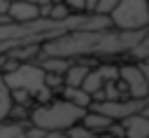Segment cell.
<instances>
[{
  "instance_id": "5bb4252c",
  "label": "cell",
  "mask_w": 149,
  "mask_h": 138,
  "mask_svg": "<svg viewBox=\"0 0 149 138\" xmlns=\"http://www.w3.org/2000/svg\"><path fill=\"white\" fill-rule=\"evenodd\" d=\"M70 14H74L65 2H54V5H49V9H47V19H51V21H65Z\"/></svg>"
},
{
  "instance_id": "d6986e66",
  "label": "cell",
  "mask_w": 149,
  "mask_h": 138,
  "mask_svg": "<svg viewBox=\"0 0 149 138\" xmlns=\"http://www.w3.org/2000/svg\"><path fill=\"white\" fill-rule=\"evenodd\" d=\"M9 2H30V5H37V7L49 5V0H9Z\"/></svg>"
},
{
  "instance_id": "52a82bcc",
  "label": "cell",
  "mask_w": 149,
  "mask_h": 138,
  "mask_svg": "<svg viewBox=\"0 0 149 138\" xmlns=\"http://www.w3.org/2000/svg\"><path fill=\"white\" fill-rule=\"evenodd\" d=\"M123 129V138H149V117L137 112L119 122Z\"/></svg>"
},
{
  "instance_id": "7c38bea8",
  "label": "cell",
  "mask_w": 149,
  "mask_h": 138,
  "mask_svg": "<svg viewBox=\"0 0 149 138\" xmlns=\"http://www.w3.org/2000/svg\"><path fill=\"white\" fill-rule=\"evenodd\" d=\"M12 108H14V103H12L9 89L5 87L2 75H0V122H7V119L12 117Z\"/></svg>"
},
{
  "instance_id": "ac0fdd59",
  "label": "cell",
  "mask_w": 149,
  "mask_h": 138,
  "mask_svg": "<svg viewBox=\"0 0 149 138\" xmlns=\"http://www.w3.org/2000/svg\"><path fill=\"white\" fill-rule=\"evenodd\" d=\"M63 2L77 14V12H84V2H86V0H63Z\"/></svg>"
},
{
  "instance_id": "9c48e42d",
  "label": "cell",
  "mask_w": 149,
  "mask_h": 138,
  "mask_svg": "<svg viewBox=\"0 0 149 138\" xmlns=\"http://www.w3.org/2000/svg\"><path fill=\"white\" fill-rule=\"evenodd\" d=\"M88 70H91L88 61H72L70 68L63 73V87H81Z\"/></svg>"
},
{
  "instance_id": "ffe728a7",
  "label": "cell",
  "mask_w": 149,
  "mask_h": 138,
  "mask_svg": "<svg viewBox=\"0 0 149 138\" xmlns=\"http://www.w3.org/2000/svg\"><path fill=\"white\" fill-rule=\"evenodd\" d=\"M7 7H9V0H0V16L7 14Z\"/></svg>"
},
{
  "instance_id": "9a60e30c",
  "label": "cell",
  "mask_w": 149,
  "mask_h": 138,
  "mask_svg": "<svg viewBox=\"0 0 149 138\" xmlns=\"http://www.w3.org/2000/svg\"><path fill=\"white\" fill-rule=\"evenodd\" d=\"M116 2H119V0H98V2H95V9H93V14L109 16V14H112V9L116 7Z\"/></svg>"
},
{
  "instance_id": "6da1fadb",
  "label": "cell",
  "mask_w": 149,
  "mask_h": 138,
  "mask_svg": "<svg viewBox=\"0 0 149 138\" xmlns=\"http://www.w3.org/2000/svg\"><path fill=\"white\" fill-rule=\"evenodd\" d=\"M144 30H70L61 33L40 44L37 56H61L70 61L79 58H112V56H128L130 49L140 42Z\"/></svg>"
},
{
  "instance_id": "30bf717a",
  "label": "cell",
  "mask_w": 149,
  "mask_h": 138,
  "mask_svg": "<svg viewBox=\"0 0 149 138\" xmlns=\"http://www.w3.org/2000/svg\"><path fill=\"white\" fill-rule=\"evenodd\" d=\"M79 124L84 129H88L91 133H107V129L112 126V119L105 117V115H100V112H95V110H86Z\"/></svg>"
},
{
  "instance_id": "5b68a950",
  "label": "cell",
  "mask_w": 149,
  "mask_h": 138,
  "mask_svg": "<svg viewBox=\"0 0 149 138\" xmlns=\"http://www.w3.org/2000/svg\"><path fill=\"white\" fill-rule=\"evenodd\" d=\"M149 98H116V101H100V103H91L88 110H95L105 117H109L112 122H121L130 115H137L144 110Z\"/></svg>"
},
{
  "instance_id": "ba28073f",
  "label": "cell",
  "mask_w": 149,
  "mask_h": 138,
  "mask_svg": "<svg viewBox=\"0 0 149 138\" xmlns=\"http://www.w3.org/2000/svg\"><path fill=\"white\" fill-rule=\"evenodd\" d=\"M5 16L9 21H16V23H28V21L40 19L42 14H40V7L37 5H30V2H9Z\"/></svg>"
},
{
  "instance_id": "e0dca14e",
  "label": "cell",
  "mask_w": 149,
  "mask_h": 138,
  "mask_svg": "<svg viewBox=\"0 0 149 138\" xmlns=\"http://www.w3.org/2000/svg\"><path fill=\"white\" fill-rule=\"evenodd\" d=\"M135 63L140 65V70L144 75V82H147V89H149V58H142V61H135Z\"/></svg>"
},
{
  "instance_id": "7a4b0ae2",
  "label": "cell",
  "mask_w": 149,
  "mask_h": 138,
  "mask_svg": "<svg viewBox=\"0 0 149 138\" xmlns=\"http://www.w3.org/2000/svg\"><path fill=\"white\" fill-rule=\"evenodd\" d=\"M2 82L9 89L12 103H19V105H28L30 101H37L40 105V103L51 101L54 96V91H49L44 84V70L30 61L16 63L9 73L2 75Z\"/></svg>"
},
{
  "instance_id": "3957f363",
  "label": "cell",
  "mask_w": 149,
  "mask_h": 138,
  "mask_svg": "<svg viewBox=\"0 0 149 138\" xmlns=\"http://www.w3.org/2000/svg\"><path fill=\"white\" fill-rule=\"evenodd\" d=\"M84 112L86 110H81L63 98H51L47 103L35 105L28 112V124L40 131H47V133H65L68 129H72L74 124L81 122Z\"/></svg>"
},
{
  "instance_id": "8fae6325",
  "label": "cell",
  "mask_w": 149,
  "mask_h": 138,
  "mask_svg": "<svg viewBox=\"0 0 149 138\" xmlns=\"http://www.w3.org/2000/svg\"><path fill=\"white\" fill-rule=\"evenodd\" d=\"M61 98L72 103V105H77V108H81V110H88V105H91V96L79 87H63L61 89Z\"/></svg>"
},
{
  "instance_id": "2e32d148",
  "label": "cell",
  "mask_w": 149,
  "mask_h": 138,
  "mask_svg": "<svg viewBox=\"0 0 149 138\" xmlns=\"http://www.w3.org/2000/svg\"><path fill=\"white\" fill-rule=\"evenodd\" d=\"M65 138H95V133H91V131L84 129L81 124H74L72 129L65 131Z\"/></svg>"
},
{
  "instance_id": "4fadbf2b",
  "label": "cell",
  "mask_w": 149,
  "mask_h": 138,
  "mask_svg": "<svg viewBox=\"0 0 149 138\" xmlns=\"http://www.w3.org/2000/svg\"><path fill=\"white\" fill-rule=\"evenodd\" d=\"M133 61H142V58H149V28L144 30V35L140 37V42L130 49V54H128Z\"/></svg>"
},
{
  "instance_id": "8992f818",
  "label": "cell",
  "mask_w": 149,
  "mask_h": 138,
  "mask_svg": "<svg viewBox=\"0 0 149 138\" xmlns=\"http://www.w3.org/2000/svg\"><path fill=\"white\" fill-rule=\"evenodd\" d=\"M119 82L128 98H149V89L144 82V75L137 63H123L119 65Z\"/></svg>"
},
{
  "instance_id": "44dd1931",
  "label": "cell",
  "mask_w": 149,
  "mask_h": 138,
  "mask_svg": "<svg viewBox=\"0 0 149 138\" xmlns=\"http://www.w3.org/2000/svg\"><path fill=\"white\" fill-rule=\"evenodd\" d=\"M54 2H63V0H49V5H54Z\"/></svg>"
},
{
  "instance_id": "277c9868",
  "label": "cell",
  "mask_w": 149,
  "mask_h": 138,
  "mask_svg": "<svg viewBox=\"0 0 149 138\" xmlns=\"http://www.w3.org/2000/svg\"><path fill=\"white\" fill-rule=\"evenodd\" d=\"M109 23L116 30H147L149 28V0H119L109 14Z\"/></svg>"
}]
</instances>
